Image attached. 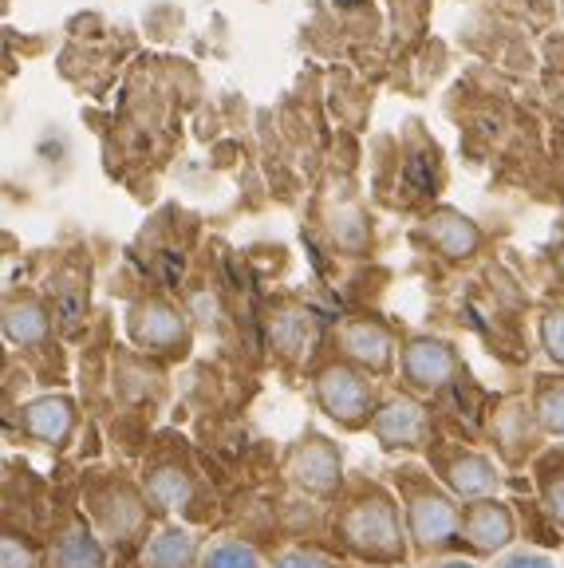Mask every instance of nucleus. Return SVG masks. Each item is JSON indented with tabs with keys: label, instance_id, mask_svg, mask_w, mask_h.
Listing matches in <instances>:
<instances>
[{
	"label": "nucleus",
	"instance_id": "obj_1",
	"mask_svg": "<svg viewBox=\"0 0 564 568\" xmlns=\"http://www.w3.org/2000/svg\"><path fill=\"white\" fill-rule=\"evenodd\" d=\"M335 541L355 560L375 568H399L411 557V537L391 489L375 481H355L335 506Z\"/></svg>",
	"mask_w": 564,
	"mask_h": 568
},
{
	"label": "nucleus",
	"instance_id": "obj_2",
	"mask_svg": "<svg viewBox=\"0 0 564 568\" xmlns=\"http://www.w3.org/2000/svg\"><path fill=\"white\" fill-rule=\"evenodd\" d=\"M395 486L415 557H442V552L466 549V541H462V501L446 486H439L434 474L399 470Z\"/></svg>",
	"mask_w": 564,
	"mask_h": 568
},
{
	"label": "nucleus",
	"instance_id": "obj_3",
	"mask_svg": "<svg viewBox=\"0 0 564 568\" xmlns=\"http://www.w3.org/2000/svg\"><path fill=\"white\" fill-rule=\"evenodd\" d=\"M88 509L111 541H134L147 529L150 517L147 494H139L134 486H123V481H107L103 489H91Z\"/></svg>",
	"mask_w": 564,
	"mask_h": 568
},
{
	"label": "nucleus",
	"instance_id": "obj_4",
	"mask_svg": "<svg viewBox=\"0 0 564 568\" xmlns=\"http://www.w3.org/2000/svg\"><path fill=\"white\" fill-rule=\"evenodd\" d=\"M289 481H296L304 494L332 497L344 489V462L328 438L309 435L296 450L289 454Z\"/></svg>",
	"mask_w": 564,
	"mask_h": 568
},
{
	"label": "nucleus",
	"instance_id": "obj_5",
	"mask_svg": "<svg viewBox=\"0 0 564 568\" xmlns=\"http://www.w3.org/2000/svg\"><path fill=\"white\" fill-rule=\"evenodd\" d=\"M517 537V521H513V509L497 497H477V501H466L462 506V541L466 549L482 552H502L513 545Z\"/></svg>",
	"mask_w": 564,
	"mask_h": 568
},
{
	"label": "nucleus",
	"instance_id": "obj_6",
	"mask_svg": "<svg viewBox=\"0 0 564 568\" xmlns=\"http://www.w3.org/2000/svg\"><path fill=\"white\" fill-rule=\"evenodd\" d=\"M320 407L344 426H363L371 418V390L360 375L332 367L320 375Z\"/></svg>",
	"mask_w": 564,
	"mask_h": 568
},
{
	"label": "nucleus",
	"instance_id": "obj_7",
	"mask_svg": "<svg viewBox=\"0 0 564 568\" xmlns=\"http://www.w3.org/2000/svg\"><path fill=\"white\" fill-rule=\"evenodd\" d=\"M442 481H446V489L459 501H477V497H494L497 486H502V474H497V466L490 458H482V454L474 450H462L454 454V458L442 466L439 474Z\"/></svg>",
	"mask_w": 564,
	"mask_h": 568
},
{
	"label": "nucleus",
	"instance_id": "obj_8",
	"mask_svg": "<svg viewBox=\"0 0 564 568\" xmlns=\"http://www.w3.org/2000/svg\"><path fill=\"white\" fill-rule=\"evenodd\" d=\"M142 494L159 509H182L194 497V474L182 462H154L142 474Z\"/></svg>",
	"mask_w": 564,
	"mask_h": 568
},
{
	"label": "nucleus",
	"instance_id": "obj_9",
	"mask_svg": "<svg viewBox=\"0 0 564 568\" xmlns=\"http://www.w3.org/2000/svg\"><path fill=\"white\" fill-rule=\"evenodd\" d=\"M198 560H202L198 537L182 525H170L142 545V568H198Z\"/></svg>",
	"mask_w": 564,
	"mask_h": 568
},
{
	"label": "nucleus",
	"instance_id": "obj_10",
	"mask_svg": "<svg viewBox=\"0 0 564 568\" xmlns=\"http://www.w3.org/2000/svg\"><path fill=\"white\" fill-rule=\"evenodd\" d=\"M107 552L103 545H99V537L88 529V521H75L63 525L60 532H56L52 541V568H103Z\"/></svg>",
	"mask_w": 564,
	"mask_h": 568
},
{
	"label": "nucleus",
	"instance_id": "obj_11",
	"mask_svg": "<svg viewBox=\"0 0 564 568\" xmlns=\"http://www.w3.org/2000/svg\"><path fill=\"white\" fill-rule=\"evenodd\" d=\"M375 435L383 450H403V446H423L426 418L415 403H391L375 415Z\"/></svg>",
	"mask_w": 564,
	"mask_h": 568
},
{
	"label": "nucleus",
	"instance_id": "obj_12",
	"mask_svg": "<svg viewBox=\"0 0 564 568\" xmlns=\"http://www.w3.org/2000/svg\"><path fill=\"white\" fill-rule=\"evenodd\" d=\"M71 423H75V415H71L68 399H40L32 407H24V430L36 443H48V446L63 443Z\"/></svg>",
	"mask_w": 564,
	"mask_h": 568
},
{
	"label": "nucleus",
	"instance_id": "obj_13",
	"mask_svg": "<svg viewBox=\"0 0 564 568\" xmlns=\"http://www.w3.org/2000/svg\"><path fill=\"white\" fill-rule=\"evenodd\" d=\"M406 375L419 387H442L454 375V355L442 344H415L406 352Z\"/></svg>",
	"mask_w": 564,
	"mask_h": 568
},
{
	"label": "nucleus",
	"instance_id": "obj_14",
	"mask_svg": "<svg viewBox=\"0 0 564 568\" xmlns=\"http://www.w3.org/2000/svg\"><path fill=\"white\" fill-rule=\"evenodd\" d=\"M537 494L556 529H564V450L537 462Z\"/></svg>",
	"mask_w": 564,
	"mask_h": 568
},
{
	"label": "nucleus",
	"instance_id": "obj_15",
	"mask_svg": "<svg viewBox=\"0 0 564 568\" xmlns=\"http://www.w3.org/2000/svg\"><path fill=\"white\" fill-rule=\"evenodd\" d=\"M198 568H265V560H261V552H256L253 545L225 537V541L205 545Z\"/></svg>",
	"mask_w": 564,
	"mask_h": 568
},
{
	"label": "nucleus",
	"instance_id": "obj_16",
	"mask_svg": "<svg viewBox=\"0 0 564 568\" xmlns=\"http://www.w3.org/2000/svg\"><path fill=\"white\" fill-rule=\"evenodd\" d=\"M0 565L4 568H44L40 565V552H36L28 541H20L17 532L4 537V560H0Z\"/></svg>",
	"mask_w": 564,
	"mask_h": 568
},
{
	"label": "nucleus",
	"instance_id": "obj_17",
	"mask_svg": "<svg viewBox=\"0 0 564 568\" xmlns=\"http://www.w3.org/2000/svg\"><path fill=\"white\" fill-rule=\"evenodd\" d=\"M541 423L553 435H564V383L548 390V395H541Z\"/></svg>",
	"mask_w": 564,
	"mask_h": 568
},
{
	"label": "nucleus",
	"instance_id": "obj_18",
	"mask_svg": "<svg viewBox=\"0 0 564 568\" xmlns=\"http://www.w3.org/2000/svg\"><path fill=\"white\" fill-rule=\"evenodd\" d=\"M494 568H556V560L541 549H513V552H505Z\"/></svg>",
	"mask_w": 564,
	"mask_h": 568
},
{
	"label": "nucleus",
	"instance_id": "obj_19",
	"mask_svg": "<svg viewBox=\"0 0 564 568\" xmlns=\"http://www.w3.org/2000/svg\"><path fill=\"white\" fill-rule=\"evenodd\" d=\"M276 568H335V565L312 549H289L276 557Z\"/></svg>",
	"mask_w": 564,
	"mask_h": 568
},
{
	"label": "nucleus",
	"instance_id": "obj_20",
	"mask_svg": "<svg viewBox=\"0 0 564 568\" xmlns=\"http://www.w3.org/2000/svg\"><path fill=\"white\" fill-rule=\"evenodd\" d=\"M545 336H548V344H553V355H556V359H564V316L548 320Z\"/></svg>",
	"mask_w": 564,
	"mask_h": 568
},
{
	"label": "nucleus",
	"instance_id": "obj_21",
	"mask_svg": "<svg viewBox=\"0 0 564 568\" xmlns=\"http://www.w3.org/2000/svg\"><path fill=\"white\" fill-rule=\"evenodd\" d=\"M426 568H477L474 560H434V565H426Z\"/></svg>",
	"mask_w": 564,
	"mask_h": 568
}]
</instances>
